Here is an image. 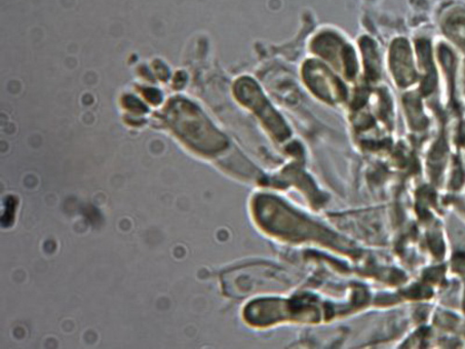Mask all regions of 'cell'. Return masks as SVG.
Segmentation results:
<instances>
[{
	"mask_svg": "<svg viewBox=\"0 0 465 349\" xmlns=\"http://www.w3.org/2000/svg\"><path fill=\"white\" fill-rule=\"evenodd\" d=\"M417 52L420 64L426 68L428 74L422 82L421 93L423 95H429L435 90L437 85V73L432 62L430 43L423 40L417 42Z\"/></svg>",
	"mask_w": 465,
	"mask_h": 349,
	"instance_id": "obj_1",
	"label": "cell"
},
{
	"mask_svg": "<svg viewBox=\"0 0 465 349\" xmlns=\"http://www.w3.org/2000/svg\"><path fill=\"white\" fill-rule=\"evenodd\" d=\"M405 105L409 119L411 120V125L414 129L420 130L428 126V120L422 115L421 105L417 96L411 95V94L406 95Z\"/></svg>",
	"mask_w": 465,
	"mask_h": 349,
	"instance_id": "obj_2",
	"label": "cell"
}]
</instances>
